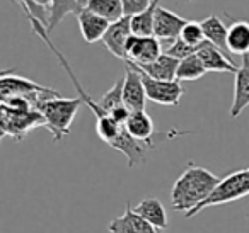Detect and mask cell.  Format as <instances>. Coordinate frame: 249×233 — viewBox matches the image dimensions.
Here are the masks:
<instances>
[{"mask_svg": "<svg viewBox=\"0 0 249 233\" xmlns=\"http://www.w3.org/2000/svg\"><path fill=\"white\" fill-rule=\"evenodd\" d=\"M201 28H203L207 41L213 43V45L218 46L222 51H229L227 50L229 28L217 17V16H208L207 19H203V21H201Z\"/></svg>", "mask_w": 249, "mask_h": 233, "instance_id": "21", "label": "cell"}, {"mask_svg": "<svg viewBox=\"0 0 249 233\" xmlns=\"http://www.w3.org/2000/svg\"><path fill=\"white\" fill-rule=\"evenodd\" d=\"M123 102L132 113L133 111H145L147 92H145V87H143L142 75L130 63H126V73H124Z\"/></svg>", "mask_w": 249, "mask_h": 233, "instance_id": "10", "label": "cell"}, {"mask_svg": "<svg viewBox=\"0 0 249 233\" xmlns=\"http://www.w3.org/2000/svg\"><path fill=\"white\" fill-rule=\"evenodd\" d=\"M196 55L200 56V60L203 62L207 72L234 73V75L239 72V67L235 65L234 62H231V60L224 55V51L210 41H205L203 45L198 48Z\"/></svg>", "mask_w": 249, "mask_h": 233, "instance_id": "12", "label": "cell"}, {"mask_svg": "<svg viewBox=\"0 0 249 233\" xmlns=\"http://www.w3.org/2000/svg\"><path fill=\"white\" fill-rule=\"evenodd\" d=\"M181 39L186 41L188 45L195 46V48H200L207 38H205V33H203V28H201V22L198 21H188V24L183 28L181 31Z\"/></svg>", "mask_w": 249, "mask_h": 233, "instance_id": "26", "label": "cell"}, {"mask_svg": "<svg viewBox=\"0 0 249 233\" xmlns=\"http://www.w3.org/2000/svg\"><path fill=\"white\" fill-rule=\"evenodd\" d=\"M249 194V168H242V170L232 172L227 177H224L220 181V184L215 187V191L210 194V198L205 199L201 204H198L195 209H191L190 213H186V218L198 215L200 211H203L205 208H212V206H220L227 204V202L237 201V199L244 198Z\"/></svg>", "mask_w": 249, "mask_h": 233, "instance_id": "4", "label": "cell"}, {"mask_svg": "<svg viewBox=\"0 0 249 233\" xmlns=\"http://www.w3.org/2000/svg\"><path fill=\"white\" fill-rule=\"evenodd\" d=\"M107 232L109 233H160V230H157L149 221H145L142 216L137 215L132 206L126 204L123 215L111 219V223L107 225Z\"/></svg>", "mask_w": 249, "mask_h": 233, "instance_id": "11", "label": "cell"}, {"mask_svg": "<svg viewBox=\"0 0 249 233\" xmlns=\"http://www.w3.org/2000/svg\"><path fill=\"white\" fill-rule=\"evenodd\" d=\"M123 83H124V77H121V79H118L116 83H114V85L111 87V89L107 90V92L104 94L99 100H97V102H99V107L104 111V113L109 114L111 111H114L116 107L124 106V102H123Z\"/></svg>", "mask_w": 249, "mask_h": 233, "instance_id": "25", "label": "cell"}, {"mask_svg": "<svg viewBox=\"0 0 249 233\" xmlns=\"http://www.w3.org/2000/svg\"><path fill=\"white\" fill-rule=\"evenodd\" d=\"M222 179L203 167L191 165L176 179L171 191V204L176 211L190 213L210 198Z\"/></svg>", "mask_w": 249, "mask_h": 233, "instance_id": "1", "label": "cell"}, {"mask_svg": "<svg viewBox=\"0 0 249 233\" xmlns=\"http://www.w3.org/2000/svg\"><path fill=\"white\" fill-rule=\"evenodd\" d=\"M80 106H86L80 96L75 99H67L63 96L53 97L43 104L39 113L45 117L46 128L53 134V140L60 141L70 133V126H72Z\"/></svg>", "mask_w": 249, "mask_h": 233, "instance_id": "2", "label": "cell"}, {"mask_svg": "<svg viewBox=\"0 0 249 233\" xmlns=\"http://www.w3.org/2000/svg\"><path fill=\"white\" fill-rule=\"evenodd\" d=\"M128 133L132 134L135 140L142 141V143H150V138L154 134V121L152 117L147 114V111H133L130 114L128 121L124 123Z\"/></svg>", "mask_w": 249, "mask_h": 233, "instance_id": "18", "label": "cell"}, {"mask_svg": "<svg viewBox=\"0 0 249 233\" xmlns=\"http://www.w3.org/2000/svg\"><path fill=\"white\" fill-rule=\"evenodd\" d=\"M62 94L56 92L48 87H43L26 77L9 75V72H4L0 77V99L5 97H24L31 102V106L36 111L41 109V106L46 100L53 97H60Z\"/></svg>", "mask_w": 249, "mask_h": 233, "instance_id": "3", "label": "cell"}, {"mask_svg": "<svg viewBox=\"0 0 249 233\" xmlns=\"http://www.w3.org/2000/svg\"><path fill=\"white\" fill-rule=\"evenodd\" d=\"M150 147H152V145L142 143V141L135 140V138H133L132 134L128 133V130H126V126H124V124H123V128H121L118 140L113 143L114 150L121 151V153H123L124 157H126L130 168H133L135 165L142 164V162L145 160L147 151H149Z\"/></svg>", "mask_w": 249, "mask_h": 233, "instance_id": "13", "label": "cell"}, {"mask_svg": "<svg viewBox=\"0 0 249 233\" xmlns=\"http://www.w3.org/2000/svg\"><path fill=\"white\" fill-rule=\"evenodd\" d=\"M16 2H21V0H16Z\"/></svg>", "mask_w": 249, "mask_h": 233, "instance_id": "30", "label": "cell"}, {"mask_svg": "<svg viewBox=\"0 0 249 233\" xmlns=\"http://www.w3.org/2000/svg\"><path fill=\"white\" fill-rule=\"evenodd\" d=\"M186 24L188 21L184 17L159 5L156 11V19H154V36L167 46L178 38H181V31Z\"/></svg>", "mask_w": 249, "mask_h": 233, "instance_id": "8", "label": "cell"}, {"mask_svg": "<svg viewBox=\"0 0 249 233\" xmlns=\"http://www.w3.org/2000/svg\"><path fill=\"white\" fill-rule=\"evenodd\" d=\"M162 55V43L156 36H135L126 45V60L135 65H147Z\"/></svg>", "mask_w": 249, "mask_h": 233, "instance_id": "7", "label": "cell"}, {"mask_svg": "<svg viewBox=\"0 0 249 233\" xmlns=\"http://www.w3.org/2000/svg\"><path fill=\"white\" fill-rule=\"evenodd\" d=\"M186 2H193V0H186Z\"/></svg>", "mask_w": 249, "mask_h": 233, "instance_id": "29", "label": "cell"}, {"mask_svg": "<svg viewBox=\"0 0 249 233\" xmlns=\"http://www.w3.org/2000/svg\"><path fill=\"white\" fill-rule=\"evenodd\" d=\"M130 63V62H126ZM132 65V63H130ZM135 67V65H132ZM137 68V67H135ZM142 75L143 87H145L147 99H150L156 104H162V106H178L183 97V87L178 80H157L143 73L140 68H137Z\"/></svg>", "mask_w": 249, "mask_h": 233, "instance_id": "6", "label": "cell"}, {"mask_svg": "<svg viewBox=\"0 0 249 233\" xmlns=\"http://www.w3.org/2000/svg\"><path fill=\"white\" fill-rule=\"evenodd\" d=\"M160 0H152V4L140 14L132 16V33L135 36H154V19Z\"/></svg>", "mask_w": 249, "mask_h": 233, "instance_id": "23", "label": "cell"}, {"mask_svg": "<svg viewBox=\"0 0 249 233\" xmlns=\"http://www.w3.org/2000/svg\"><path fill=\"white\" fill-rule=\"evenodd\" d=\"M84 5L109 22L120 21L124 16L121 0H84Z\"/></svg>", "mask_w": 249, "mask_h": 233, "instance_id": "22", "label": "cell"}, {"mask_svg": "<svg viewBox=\"0 0 249 233\" xmlns=\"http://www.w3.org/2000/svg\"><path fill=\"white\" fill-rule=\"evenodd\" d=\"M249 106V55L242 56V63L234 80V99H232L231 117L241 116V113Z\"/></svg>", "mask_w": 249, "mask_h": 233, "instance_id": "15", "label": "cell"}, {"mask_svg": "<svg viewBox=\"0 0 249 233\" xmlns=\"http://www.w3.org/2000/svg\"><path fill=\"white\" fill-rule=\"evenodd\" d=\"M77 21H79V28L82 33V38L86 43H96L103 41L104 34H106L107 28H109L111 22L106 21L104 17L97 16L96 12L89 11V9L84 5L79 12H77Z\"/></svg>", "mask_w": 249, "mask_h": 233, "instance_id": "14", "label": "cell"}, {"mask_svg": "<svg viewBox=\"0 0 249 233\" xmlns=\"http://www.w3.org/2000/svg\"><path fill=\"white\" fill-rule=\"evenodd\" d=\"M132 36V17L123 16L120 21L111 22L103 38V43L116 58L126 60V45Z\"/></svg>", "mask_w": 249, "mask_h": 233, "instance_id": "9", "label": "cell"}, {"mask_svg": "<svg viewBox=\"0 0 249 233\" xmlns=\"http://www.w3.org/2000/svg\"><path fill=\"white\" fill-rule=\"evenodd\" d=\"M84 7V0H52L46 31L52 33L69 14H77Z\"/></svg>", "mask_w": 249, "mask_h": 233, "instance_id": "20", "label": "cell"}, {"mask_svg": "<svg viewBox=\"0 0 249 233\" xmlns=\"http://www.w3.org/2000/svg\"><path fill=\"white\" fill-rule=\"evenodd\" d=\"M132 65H135V63H132ZM135 67L142 70L143 73H147L149 77H152V79L176 80V72H178V67H179V60L162 53L156 62L147 63V65H135Z\"/></svg>", "mask_w": 249, "mask_h": 233, "instance_id": "17", "label": "cell"}, {"mask_svg": "<svg viewBox=\"0 0 249 233\" xmlns=\"http://www.w3.org/2000/svg\"><path fill=\"white\" fill-rule=\"evenodd\" d=\"M135 213L142 216L145 221H149L157 230H166L169 226V219H167L166 209H164L162 202L157 198H145L135 206Z\"/></svg>", "mask_w": 249, "mask_h": 233, "instance_id": "16", "label": "cell"}, {"mask_svg": "<svg viewBox=\"0 0 249 233\" xmlns=\"http://www.w3.org/2000/svg\"><path fill=\"white\" fill-rule=\"evenodd\" d=\"M196 51H198V48L188 45V43L183 41L181 38H178L176 41H173L171 45H167L166 50H164V53H166V55L173 56V58L179 60V62H181V60H184V58H188V56L195 55Z\"/></svg>", "mask_w": 249, "mask_h": 233, "instance_id": "27", "label": "cell"}, {"mask_svg": "<svg viewBox=\"0 0 249 233\" xmlns=\"http://www.w3.org/2000/svg\"><path fill=\"white\" fill-rule=\"evenodd\" d=\"M46 126L43 114L36 109H12L9 106H0V131L2 138L11 136L21 141L35 128Z\"/></svg>", "mask_w": 249, "mask_h": 233, "instance_id": "5", "label": "cell"}, {"mask_svg": "<svg viewBox=\"0 0 249 233\" xmlns=\"http://www.w3.org/2000/svg\"><path fill=\"white\" fill-rule=\"evenodd\" d=\"M207 73L203 62L200 60V56L195 53V55L188 56V58L181 60L179 67H178L176 72V80L178 82H184V80H198Z\"/></svg>", "mask_w": 249, "mask_h": 233, "instance_id": "24", "label": "cell"}, {"mask_svg": "<svg viewBox=\"0 0 249 233\" xmlns=\"http://www.w3.org/2000/svg\"><path fill=\"white\" fill-rule=\"evenodd\" d=\"M121 4H123V11L124 16H135L143 12L150 4H152V0H121Z\"/></svg>", "mask_w": 249, "mask_h": 233, "instance_id": "28", "label": "cell"}, {"mask_svg": "<svg viewBox=\"0 0 249 233\" xmlns=\"http://www.w3.org/2000/svg\"><path fill=\"white\" fill-rule=\"evenodd\" d=\"M227 50L234 55H249V22L234 21L229 26Z\"/></svg>", "mask_w": 249, "mask_h": 233, "instance_id": "19", "label": "cell"}]
</instances>
